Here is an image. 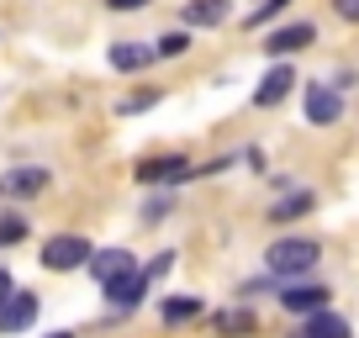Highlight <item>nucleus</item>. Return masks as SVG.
Returning a JSON list of instances; mask_svg holds the SVG:
<instances>
[{
	"instance_id": "nucleus-1",
	"label": "nucleus",
	"mask_w": 359,
	"mask_h": 338,
	"mask_svg": "<svg viewBox=\"0 0 359 338\" xmlns=\"http://www.w3.org/2000/svg\"><path fill=\"white\" fill-rule=\"evenodd\" d=\"M264 259L280 280H302V275H312V264L323 259V248H317L312 238H280V243H269Z\"/></svg>"
},
{
	"instance_id": "nucleus-2",
	"label": "nucleus",
	"mask_w": 359,
	"mask_h": 338,
	"mask_svg": "<svg viewBox=\"0 0 359 338\" xmlns=\"http://www.w3.org/2000/svg\"><path fill=\"white\" fill-rule=\"evenodd\" d=\"M37 306L43 302H37L32 291H16L11 285V291L0 296V333H27V327L37 323Z\"/></svg>"
},
{
	"instance_id": "nucleus-3",
	"label": "nucleus",
	"mask_w": 359,
	"mask_h": 338,
	"mask_svg": "<svg viewBox=\"0 0 359 338\" xmlns=\"http://www.w3.org/2000/svg\"><path fill=\"white\" fill-rule=\"evenodd\" d=\"M85 259H90V243L74 238V233H58V238L43 243V264H48V270H79Z\"/></svg>"
},
{
	"instance_id": "nucleus-4",
	"label": "nucleus",
	"mask_w": 359,
	"mask_h": 338,
	"mask_svg": "<svg viewBox=\"0 0 359 338\" xmlns=\"http://www.w3.org/2000/svg\"><path fill=\"white\" fill-rule=\"evenodd\" d=\"M191 175H196V164H185V158H175V154L137 164V180L143 185H175V180H191Z\"/></svg>"
},
{
	"instance_id": "nucleus-5",
	"label": "nucleus",
	"mask_w": 359,
	"mask_h": 338,
	"mask_svg": "<svg viewBox=\"0 0 359 338\" xmlns=\"http://www.w3.org/2000/svg\"><path fill=\"white\" fill-rule=\"evenodd\" d=\"M43 191H48V169H37V164H22V169H6V175H0V196H11V201L43 196Z\"/></svg>"
},
{
	"instance_id": "nucleus-6",
	"label": "nucleus",
	"mask_w": 359,
	"mask_h": 338,
	"mask_svg": "<svg viewBox=\"0 0 359 338\" xmlns=\"http://www.w3.org/2000/svg\"><path fill=\"white\" fill-rule=\"evenodd\" d=\"M338 116H344V95H338L333 85H312V90H306V122L333 127Z\"/></svg>"
},
{
	"instance_id": "nucleus-7",
	"label": "nucleus",
	"mask_w": 359,
	"mask_h": 338,
	"mask_svg": "<svg viewBox=\"0 0 359 338\" xmlns=\"http://www.w3.org/2000/svg\"><path fill=\"white\" fill-rule=\"evenodd\" d=\"M312 27H306V22H291V27H275V32H269L264 37V53L269 58H291V53H302V48L306 43H312Z\"/></svg>"
},
{
	"instance_id": "nucleus-8",
	"label": "nucleus",
	"mask_w": 359,
	"mask_h": 338,
	"mask_svg": "<svg viewBox=\"0 0 359 338\" xmlns=\"http://www.w3.org/2000/svg\"><path fill=\"white\" fill-rule=\"evenodd\" d=\"M85 264L95 270V280H101V285H116L122 275H133V270H137L127 248H106V254H95V248H90V259H85Z\"/></svg>"
},
{
	"instance_id": "nucleus-9",
	"label": "nucleus",
	"mask_w": 359,
	"mask_h": 338,
	"mask_svg": "<svg viewBox=\"0 0 359 338\" xmlns=\"http://www.w3.org/2000/svg\"><path fill=\"white\" fill-rule=\"evenodd\" d=\"M291 85H296V74L275 58V69H269L264 79H259V90H254V106H280L285 95H291Z\"/></svg>"
},
{
	"instance_id": "nucleus-10",
	"label": "nucleus",
	"mask_w": 359,
	"mask_h": 338,
	"mask_svg": "<svg viewBox=\"0 0 359 338\" xmlns=\"http://www.w3.org/2000/svg\"><path fill=\"white\" fill-rule=\"evenodd\" d=\"M291 338H354V333H348L344 317H333L327 306H317V312H306V323L296 327Z\"/></svg>"
},
{
	"instance_id": "nucleus-11",
	"label": "nucleus",
	"mask_w": 359,
	"mask_h": 338,
	"mask_svg": "<svg viewBox=\"0 0 359 338\" xmlns=\"http://www.w3.org/2000/svg\"><path fill=\"white\" fill-rule=\"evenodd\" d=\"M148 285H154V280H148V270H133V275H122L116 285H106V296L116 302V312H133V306L143 302Z\"/></svg>"
},
{
	"instance_id": "nucleus-12",
	"label": "nucleus",
	"mask_w": 359,
	"mask_h": 338,
	"mask_svg": "<svg viewBox=\"0 0 359 338\" xmlns=\"http://www.w3.org/2000/svg\"><path fill=\"white\" fill-rule=\"evenodd\" d=\"M280 306L285 312H317V306H327V285H280Z\"/></svg>"
},
{
	"instance_id": "nucleus-13",
	"label": "nucleus",
	"mask_w": 359,
	"mask_h": 338,
	"mask_svg": "<svg viewBox=\"0 0 359 338\" xmlns=\"http://www.w3.org/2000/svg\"><path fill=\"white\" fill-rule=\"evenodd\" d=\"M154 64V43H111V69L133 74V69Z\"/></svg>"
},
{
	"instance_id": "nucleus-14",
	"label": "nucleus",
	"mask_w": 359,
	"mask_h": 338,
	"mask_svg": "<svg viewBox=\"0 0 359 338\" xmlns=\"http://www.w3.org/2000/svg\"><path fill=\"white\" fill-rule=\"evenodd\" d=\"M227 22V0H191L185 6V27H222Z\"/></svg>"
},
{
	"instance_id": "nucleus-15",
	"label": "nucleus",
	"mask_w": 359,
	"mask_h": 338,
	"mask_svg": "<svg viewBox=\"0 0 359 338\" xmlns=\"http://www.w3.org/2000/svg\"><path fill=\"white\" fill-rule=\"evenodd\" d=\"M306 212H312V191H291V196H280V201L269 206L275 222H296V217H306Z\"/></svg>"
},
{
	"instance_id": "nucleus-16",
	"label": "nucleus",
	"mask_w": 359,
	"mask_h": 338,
	"mask_svg": "<svg viewBox=\"0 0 359 338\" xmlns=\"http://www.w3.org/2000/svg\"><path fill=\"white\" fill-rule=\"evenodd\" d=\"M191 317H201V296H175V302H164V323H191Z\"/></svg>"
},
{
	"instance_id": "nucleus-17",
	"label": "nucleus",
	"mask_w": 359,
	"mask_h": 338,
	"mask_svg": "<svg viewBox=\"0 0 359 338\" xmlns=\"http://www.w3.org/2000/svg\"><path fill=\"white\" fill-rule=\"evenodd\" d=\"M22 238H27V217L22 212H6V217H0V248H6V243H22Z\"/></svg>"
},
{
	"instance_id": "nucleus-18",
	"label": "nucleus",
	"mask_w": 359,
	"mask_h": 338,
	"mask_svg": "<svg viewBox=\"0 0 359 338\" xmlns=\"http://www.w3.org/2000/svg\"><path fill=\"white\" fill-rule=\"evenodd\" d=\"M217 327H222V333H254V312H222Z\"/></svg>"
},
{
	"instance_id": "nucleus-19",
	"label": "nucleus",
	"mask_w": 359,
	"mask_h": 338,
	"mask_svg": "<svg viewBox=\"0 0 359 338\" xmlns=\"http://www.w3.org/2000/svg\"><path fill=\"white\" fill-rule=\"evenodd\" d=\"M185 43H191L185 32H164V37H158V53H164V58H175V53H185Z\"/></svg>"
},
{
	"instance_id": "nucleus-20",
	"label": "nucleus",
	"mask_w": 359,
	"mask_h": 338,
	"mask_svg": "<svg viewBox=\"0 0 359 338\" xmlns=\"http://www.w3.org/2000/svg\"><path fill=\"white\" fill-rule=\"evenodd\" d=\"M169 217V196H154V201L143 206V222H164Z\"/></svg>"
},
{
	"instance_id": "nucleus-21",
	"label": "nucleus",
	"mask_w": 359,
	"mask_h": 338,
	"mask_svg": "<svg viewBox=\"0 0 359 338\" xmlns=\"http://www.w3.org/2000/svg\"><path fill=\"white\" fill-rule=\"evenodd\" d=\"M333 11L344 16V22H359V0H333Z\"/></svg>"
},
{
	"instance_id": "nucleus-22",
	"label": "nucleus",
	"mask_w": 359,
	"mask_h": 338,
	"mask_svg": "<svg viewBox=\"0 0 359 338\" xmlns=\"http://www.w3.org/2000/svg\"><path fill=\"white\" fill-rule=\"evenodd\" d=\"M106 6H111V11H137L143 0H106Z\"/></svg>"
},
{
	"instance_id": "nucleus-23",
	"label": "nucleus",
	"mask_w": 359,
	"mask_h": 338,
	"mask_svg": "<svg viewBox=\"0 0 359 338\" xmlns=\"http://www.w3.org/2000/svg\"><path fill=\"white\" fill-rule=\"evenodd\" d=\"M6 291H11V275H6V270H0V296H6Z\"/></svg>"
},
{
	"instance_id": "nucleus-24",
	"label": "nucleus",
	"mask_w": 359,
	"mask_h": 338,
	"mask_svg": "<svg viewBox=\"0 0 359 338\" xmlns=\"http://www.w3.org/2000/svg\"><path fill=\"white\" fill-rule=\"evenodd\" d=\"M48 338H74V333H48Z\"/></svg>"
}]
</instances>
